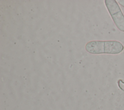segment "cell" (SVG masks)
Instances as JSON below:
<instances>
[{"mask_svg":"<svg viewBox=\"0 0 124 110\" xmlns=\"http://www.w3.org/2000/svg\"><path fill=\"white\" fill-rule=\"evenodd\" d=\"M105 4L117 28L124 31V16L117 1L105 0Z\"/></svg>","mask_w":124,"mask_h":110,"instance_id":"obj_2","label":"cell"},{"mask_svg":"<svg viewBox=\"0 0 124 110\" xmlns=\"http://www.w3.org/2000/svg\"><path fill=\"white\" fill-rule=\"evenodd\" d=\"M118 2L121 6L124 7V0H118Z\"/></svg>","mask_w":124,"mask_h":110,"instance_id":"obj_4","label":"cell"},{"mask_svg":"<svg viewBox=\"0 0 124 110\" xmlns=\"http://www.w3.org/2000/svg\"><path fill=\"white\" fill-rule=\"evenodd\" d=\"M85 50L91 54H117L124 49V46L117 41H91L85 47Z\"/></svg>","mask_w":124,"mask_h":110,"instance_id":"obj_1","label":"cell"},{"mask_svg":"<svg viewBox=\"0 0 124 110\" xmlns=\"http://www.w3.org/2000/svg\"><path fill=\"white\" fill-rule=\"evenodd\" d=\"M118 85L120 89L124 91V81L121 79H119L118 81Z\"/></svg>","mask_w":124,"mask_h":110,"instance_id":"obj_3","label":"cell"}]
</instances>
